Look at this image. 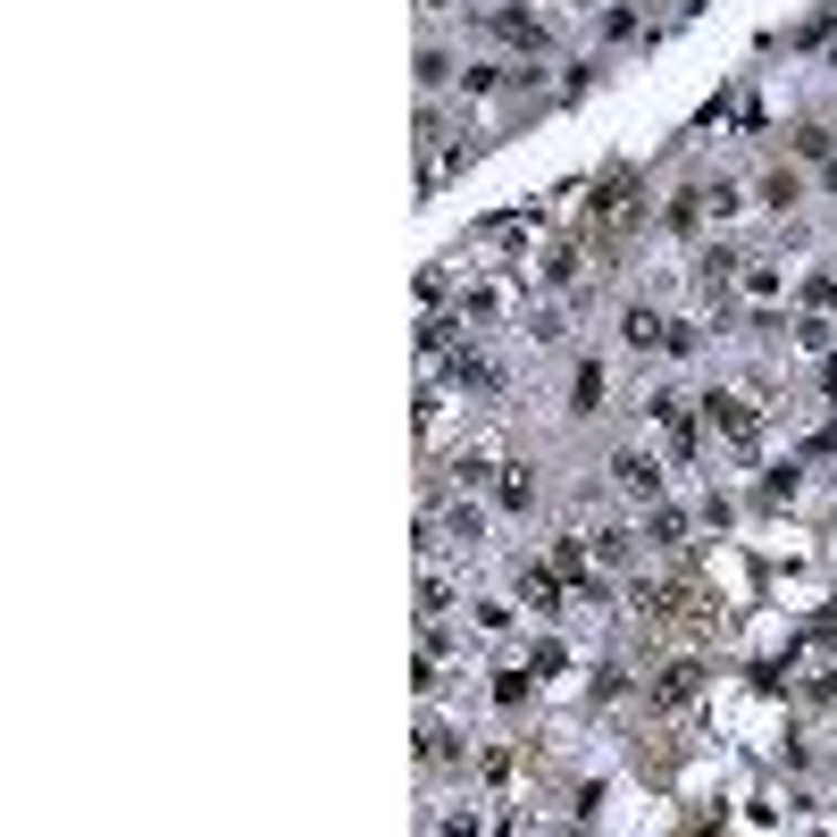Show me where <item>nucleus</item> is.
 Masks as SVG:
<instances>
[{"label":"nucleus","instance_id":"obj_1","mask_svg":"<svg viewBox=\"0 0 837 837\" xmlns=\"http://www.w3.org/2000/svg\"><path fill=\"white\" fill-rule=\"evenodd\" d=\"M587 227H611V235L637 227V176H628V168H611L603 185L587 193Z\"/></svg>","mask_w":837,"mask_h":837},{"label":"nucleus","instance_id":"obj_2","mask_svg":"<svg viewBox=\"0 0 837 837\" xmlns=\"http://www.w3.org/2000/svg\"><path fill=\"white\" fill-rule=\"evenodd\" d=\"M486 34H495V42H512V51H552V25L536 18V9H519V0L486 9Z\"/></svg>","mask_w":837,"mask_h":837},{"label":"nucleus","instance_id":"obj_3","mask_svg":"<svg viewBox=\"0 0 837 837\" xmlns=\"http://www.w3.org/2000/svg\"><path fill=\"white\" fill-rule=\"evenodd\" d=\"M645 695H653V712H686L695 695H704V662H662Z\"/></svg>","mask_w":837,"mask_h":837},{"label":"nucleus","instance_id":"obj_4","mask_svg":"<svg viewBox=\"0 0 837 837\" xmlns=\"http://www.w3.org/2000/svg\"><path fill=\"white\" fill-rule=\"evenodd\" d=\"M620 343H628V352H662V343H670V319H662V310H645V302H628L620 310Z\"/></svg>","mask_w":837,"mask_h":837},{"label":"nucleus","instance_id":"obj_5","mask_svg":"<svg viewBox=\"0 0 837 837\" xmlns=\"http://www.w3.org/2000/svg\"><path fill=\"white\" fill-rule=\"evenodd\" d=\"M704 418H712V427H721L728 444H754V436H762V427H754V411H745L737 394H704Z\"/></svg>","mask_w":837,"mask_h":837},{"label":"nucleus","instance_id":"obj_6","mask_svg":"<svg viewBox=\"0 0 837 837\" xmlns=\"http://www.w3.org/2000/svg\"><path fill=\"white\" fill-rule=\"evenodd\" d=\"M561 587H570V578L552 570V561H528V570H519V595H528V611H561Z\"/></svg>","mask_w":837,"mask_h":837},{"label":"nucleus","instance_id":"obj_7","mask_svg":"<svg viewBox=\"0 0 837 837\" xmlns=\"http://www.w3.org/2000/svg\"><path fill=\"white\" fill-rule=\"evenodd\" d=\"M603 394H611L603 361H578V369H570V411H578V418H595V411H603Z\"/></svg>","mask_w":837,"mask_h":837},{"label":"nucleus","instance_id":"obj_8","mask_svg":"<svg viewBox=\"0 0 837 837\" xmlns=\"http://www.w3.org/2000/svg\"><path fill=\"white\" fill-rule=\"evenodd\" d=\"M495 503H503V512H536V469H528V461H512V469L495 477Z\"/></svg>","mask_w":837,"mask_h":837},{"label":"nucleus","instance_id":"obj_9","mask_svg":"<svg viewBox=\"0 0 837 837\" xmlns=\"http://www.w3.org/2000/svg\"><path fill=\"white\" fill-rule=\"evenodd\" d=\"M611 477H620L628 495H662V469H653L645 453H620V461H611Z\"/></svg>","mask_w":837,"mask_h":837},{"label":"nucleus","instance_id":"obj_10","mask_svg":"<svg viewBox=\"0 0 837 837\" xmlns=\"http://www.w3.org/2000/svg\"><path fill=\"white\" fill-rule=\"evenodd\" d=\"M637 561V528H603L595 536V570H628Z\"/></svg>","mask_w":837,"mask_h":837},{"label":"nucleus","instance_id":"obj_11","mask_svg":"<svg viewBox=\"0 0 837 837\" xmlns=\"http://www.w3.org/2000/svg\"><path fill=\"white\" fill-rule=\"evenodd\" d=\"M796 202H804V176L796 168H771V176H762V209H779V218H787Z\"/></svg>","mask_w":837,"mask_h":837},{"label":"nucleus","instance_id":"obj_12","mask_svg":"<svg viewBox=\"0 0 837 837\" xmlns=\"http://www.w3.org/2000/svg\"><path fill=\"white\" fill-rule=\"evenodd\" d=\"M645 536H653L662 552H679V545H686V512H670V503H662V512L645 519Z\"/></svg>","mask_w":837,"mask_h":837},{"label":"nucleus","instance_id":"obj_13","mask_svg":"<svg viewBox=\"0 0 837 837\" xmlns=\"http://www.w3.org/2000/svg\"><path fill=\"white\" fill-rule=\"evenodd\" d=\"M528 695H536V670H503V679H495V704L503 712H519Z\"/></svg>","mask_w":837,"mask_h":837},{"label":"nucleus","instance_id":"obj_14","mask_svg":"<svg viewBox=\"0 0 837 837\" xmlns=\"http://www.w3.org/2000/svg\"><path fill=\"white\" fill-rule=\"evenodd\" d=\"M704 209H712V218H721V227H728V218H737V209H745V193L728 185V176H712V185H704Z\"/></svg>","mask_w":837,"mask_h":837},{"label":"nucleus","instance_id":"obj_15","mask_svg":"<svg viewBox=\"0 0 837 837\" xmlns=\"http://www.w3.org/2000/svg\"><path fill=\"white\" fill-rule=\"evenodd\" d=\"M444 84H453V59L427 42V51H418V93H444Z\"/></svg>","mask_w":837,"mask_h":837},{"label":"nucleus","instance_id":"obj_16","mask_svg":"<svg viewBox=\"0 0 837 837\" xmlns=\"http://www.w3.org/2000/svg\"><path fill=\"white\" fill-rule=\"evenodd\" d=\"M796 152L804 159H829V126H820V117H804V126H796Z\"/></svg>","mask_w":837,"mask_h":837},{"label":"nucleus","instance_id":"obj_17","mask_svg":"<svg viewBox=\"0 0 837 837\" xmlns=\"http://www.w3.org/2000/svg\"><path fill=\"white\" fill-rule=\"evenodd\" d=\"M528 670H536V679H561V670H570V653H561V645H552V637H545V645L528 653Z\"/></svg>","mask_w":837,"mask_h":837},{"label":"nucleus","instance_id":"obj_18","mask_svg":"<svg viewBox=\"0 0 837 837\" xmlns=\"http://www.w3.org/2000/svg\"><path fill=\"white\" fill-rule=\"evenodd\" d=\"M611 695H628V670H620V662L595 670V704H611Z\"/></svg>","mask_w":837,"mask_h":837},{"label":"nucleus","instance_id":"obj_19","mask_svg":"<svg viewBox=\"0 0 837 837\" xmlns=\"http://www.w3.org/2000/svg\"><path fill=\"white\" fill-rule=\"evenodd\" d=\"M418 9H453V0H418Z\"/></svg>","mask_w":837,"mask_h":837}]
</instances>
